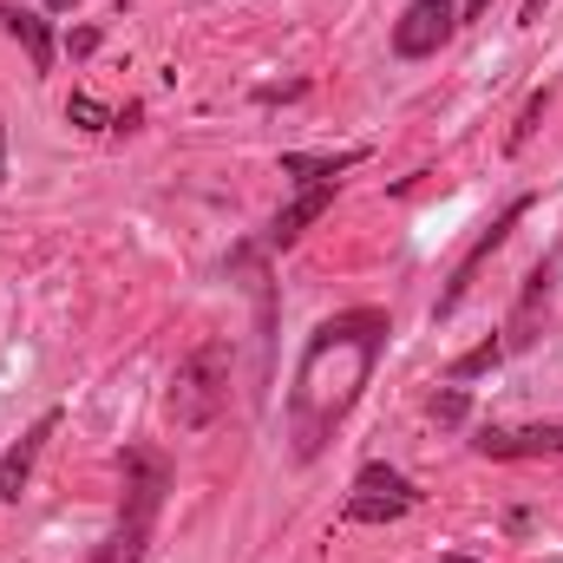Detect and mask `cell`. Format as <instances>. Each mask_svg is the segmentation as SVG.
<instances>
[{
  "label": "cell",
  "mask_w": 563,
  "mask_h": 563,
  "mask_svg": "<svg viewBox=\"0 0 563 563\" xmlns=\"http://www.w3.org/2000/svg\"><path fill=\"white\" fill-rule=\"evenodd\" d=\"M230 380H236V341H223V334H210V341H197L184 361H177V374H170V426L177 432H203V426L223 420V407H230Z\"/></svg>",
  "instance_id": "6da1fadb"
},
{
  "label": "cell",
  "mask_w": 563,
  "mask_h": 563,
  "mask_svg": "<svg viewBox=\"0 0 563 563\" xmlns=\"http://www.w3.org/2000/svg\"><path fill=\"white\" fill-rule=\"evenodd\" d=\"M119 465H125L119 531L99 544V558H92V563H144V551H151V531H157V511H164V492H170V459H164V452L132 445Z\"/></svg>",
  "instance_id": "7a4b0ae2"
},
{
  "label": "cell",
  "mask_w": 563,
  "mask_h": 563,
  "mask_svg": "<svg viewBox=\"0 0 563 563\" xmlns=\"http://www.w3.org/2000/svg\"><path fill=\"white\" fill-rule=\"evenodd\" d=\"M531 203H538L531 190H525V197H511V203H505V210H498V217H492V223H485L478 236H472V250L459 256V269L445 276V288H439V301H432V321H445V314H459V301L472 295V282H478V269H485V263H492V256H498V250L511 243V230L525 223V210H531Z\"/></svg>",
  "instance_id": "3957f363"
},
{
  "label": "cell",
  "mask_w": 563,
  "mask_h": 563,
  "mask_svg": "<svg viewBox=\"0 0 563 563\" xmlns=\"http://www.w3.org/2000/svg\"><path fill=\"white\" fill-rule=\"evenodd\" d=\"M452 33H459V0H407V13L394 20V53L400 59H432Z\"/></svg>",
  "instance_id": "277c9868"
},
{
  "label": "cell",
  "mask_w": 563,
  "mask_h": 563,
  "mask_svg": "<svg viewBox=\"0 0 563 563\" xmlns=\"http://www.w3.org/2000/svg\"><path fill=\"white\" fill-rule=\"evenodd\" d=\"M478 459H563V420H544V426H485L472 439Z\"/></svg>",
  "instance_id": "5b68a950"
},
{
  "label": "cell",
  "mask_w": 563,
  "mask_h": 563,
  "mask_svg": "<svg viewBox=\"0 0 563 563\" xmlns=\"http://www.w3.org/2000/svg\"><path fill=\"white\" fill-rule=\"evenodd\" d=\"M558 263H563V250H551V256H544V263L525 276V295H518V308H511V321H505V354L538 341V321H544V308H551V288H558Z\"/></svg>",
  "instance_id": "8992f818"
},
{
  "label": "cell",
  "mask_w": 563,
  "mask_h": 563,
  "mask_svg": "<svg viewBox=\"0 0 563 563\" xmlns=\"http://www.w3.org/2000/svg\"><path fill=\"white\" fill-rule=\"evenodd\" d=\"M59 432V413H40V420L26 426L7 452H0V498H13L20 505V492H26V478H33V465H40V445Z\"/></svg>",
  "instance_id": "52a82bcc"
},
{
  "label": "cell",
  "mask_w": 563,
  "mask_h": 563,
  "mask_svg": "<svg viewBox=\"0 0 563 563\" xmlns=\"http://www.w3.org/2000/svg\"><path fill=\"white\" fill-rule=\"evenodd\" d=\"M334 190H341V184H308L295 203H282V217L269 223V250H288L308 223H321V217H328V203H334Z\"/></svg>",
  "instance_id": "ba28073f"
},
{
  "label": "cell",
  "mask_w": 563,
  "mask_h": 563,
  "mask_svg": "<svg viewBox=\"0 0 563 563\" xmlns=\"http://www.w3.org/2000/svg\"><path fill=\"white\" fill-rule=\"evenodd\" d=\"M0 26L26 46V66L33 73H53V26L33 13V7H13V0H0Z\"/></svg>",
  "instance_id": "9c48e42d"
},
{
  "label": "cell",
  "mask_w": 563,
  "mask_h": 563,
  "mask_svg": "<svg viewBox=\"0 0 563 563\" xmlns=\"http://www.w3.org/2000/svg\"><path fill=\"white\" fill-rule=\"evenodd\" d=\"M367 151H282V177H301V184H341V170H354Z\"/></svg>",
  "instance_id": "30bf717a"
},
{
  "label": "cell",
  "mask_w": 563,
  "mask_h": 563,
  "mask_svg": "<svg viewBox=\"0 0 563 563\" xmlns=\"http://www.w3.org/2000/svg\"><path fill=\"white\" fill-rule=\"evenodd\" d=\"M354 498H394V505H407V511L420 505V492H413V478H407V472H394V465H380V459L354 472Z\"/></svg>",
  "instance_id": "8fae6325"
},
{
  "label": "cell",
  "mask_w": 563,
  "mask_h": 563,
  "mask_svg": "<svg viewBox=\"0 0 563 563\" xmlns=\"http://www.w3.org/2000/svg\"><path fill=\"white\" fill-rule=\"evenodd\" d=\"M498 361H505V341L492 334V341H478V347H465V354L452 361V380H478V374H492Z\"/></svg>",
  "instance_id": "7c38bea8"
},
{
  "label": "cell",
  "mask_w": 563,
  "mask_h": 563,
  "mask_svg": "<svg viewBox=\"0 0 563 563\" xmlns=\"http://www.w3.org/2000/svg\"><path fill=\"white\" fill-rule=\"evenodd\" d=\"M544 112H551V86L525 99V112H518V125H511V139H505V151H525V144H531V132L544 125Z\"/></svg>",
  "instance_id": "4fadbf2b"
},
{
  "label": "cell",
  "mask_w": 563,
  "mask_h": 563,
  "mask_svg": "<svg viewBox=\"0 0 563 563\" xmlns=\"http://www.w3.org/2000/svg\"><path fill=\"white\" fill-rule=\"evenodd\" d=\"M426 413H432L439 426H465V413H472V400H465L459 387H439V394L426 400Z\"/></svg>",
  "instance_id": "5bb4252c"
},
{
  "label": "cell",
  "mask_w": 563,
  "mask_h": 563,
  "mask_svg": "<svg viewBox=\"0 0 563 563\" xmlns=\"http://www.w3.org/2000/svg\"><path fill=\"white\" fill-rule=\"evenodd\" d=\"M347 518L354 525H387V518H407V505H394V498H347Z\"/></svg>",
  "instance_id": "9a60e30c"
},
{
  "label": "cell",
  "mask_w": 563,
  "mask_h": 563,
  "mask_svg": "<svg viewBox=\"0 0 563 563\" xmlns=\"http://www.w3.org/2000/svg\"><path fill=\"white\" fill-rule=\"evenodd\" d=\"M66 119H79V125H92V132L106 125V112H99V99H86V92H73V99H66Z\"/></svg>",
  "instance_id": "2e32d148"
},
{
  "label": "cell",
  "mask_w": 563,
  "mask_h": 563,
  "mask_svg": "<svg viewBox=\"0 0 563 563\" xmlns=\"http://www.w3.org/2000/svg\"><path fill=\"white\" fill-rule=\"evenodd\" d=\"M66 53H73V59H92V53H99V33H92V26H79V33L66 40Z\"/></svg>",
  "instance_id": "e0dca14e"
},
{
  "label": "cell",
  "mask_w": 563,
  "mask_h": 563,
  "mask_svg": "<svg viewBox=\"0 0 563 563\" xmlns=\"http://www.w3.org/2000/svg\"><path fill=\"white\" fill-rule=\"evenodd\" d=\"M485 13H492V0H459V26L465 20H485Z\"/></svg>",
  "instance_id": "ac0fdd59"
},
{
  "label": "cell",
  "mask_w": 563,
  "mask_h": 563,
  "mask_svg": "<svg viewBox=\"0 0 563 563\" xmlns=\"http://www.w3.org/2000/svg\"><path fill=\"white\" fill-rule=\"evenodd\" d=\"M518 20H525V26H538V20H544V0H525V13H518Z\"/></svg>",
  "instance_id": "d6986e66"
},
{
  "label": "cell",
  "mask_w": 563,
  "mask_h": 563,
  "mask_svg": "<svg viewBox=\"0 0 563 563\" xmlns=\"http://www.w3.org/2000/svg\"><path fill=\"white\" fill-rule=\"evenodd\" d=\"M0 184H7V125H0Z\"/></svg>",
  "instance_id": "ffe728a7"
},
{
  "label": "cell",
  "mask_w": 563,
  "mask_h": 563,
  "mask_svg": "<svg viewBox=\"0 0 563 563\" xmlns=\"http://www.w3.org/2000/svg\"><path fill=\"white\" fill-rule=\"evenodd\" d=\"M46 7H53V13H66V7H79V0H46Z\"/></svg>",
  "instance_id": "44dd1931"
},
{
  "label": "cell",
  "mask_w": 563,
  "mask_h": 563,
  "mask_svg": "<svg viewBox=\"0 0 563 563\" xmlns=\"http://www.w3.org/2000/svg\"><path fill=\"white\" fill-rule=\"evenodd\" d=\"M445 563H478V558H445Z\"/></svg>",
  "instance_id": "7402d4cb"
}]
</instances>
